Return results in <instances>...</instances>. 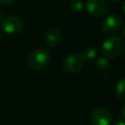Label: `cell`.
Instances as JSON below:
<instances>
[{"instance_id": "13", "label": "cell", "mask_w": 125, "mask_h": 125, "mask_svg": "<svg viewBox=\"0 0 125 125\" xmlns=\"http://www.w3.org/2000/svg\"><path fill=\"white\" fill-rule=\"evenodd\" d=\"M13 2H14V0H0V4H1V5H4V6L10 5V4L13 3Z\"/></svg>"}, {"instance_id": "17", "label": "cell", "mask_w": 125, "mask_h": 125, "mask_svg": "<svg viewBox=\"0 0 125 125\" xmlns=\"http://www.w3.org/2000/svg\"><path fill=\"white\" fill-rule=\"evenodd\" d=\"M1 37H2V33H1V30H0V40H1Z\"/></svg>"}, {"instance_id": "7", "label": "cell", "mask_w": 125, "mask_h": 125, "mask_svg": "<svg viewBox=\"0 0 125 125\" xmlns=\"http://www.w3.org/2000/svg\"><path fill=\"white\" fill-rule=\"evenodd\" d=\"M122 25L121 19L116 15H109L104 19L102 21L101 27L102 30L106 34H114L116 33Z\"/></svg>"}, {"instance_id": "12", "label": "cell", "mask_w": 125, "mask_h": 125, "mask_svg": "<svg viewBox=\"0 0 125 125\" xmlns=\"http://www.w3.org/2000/svg\"><path fill=\"white\" fill-rule=\"evenodd\" d=\"M69 7L74 12H80L84 8L83 0H71L69 3Z\"/></svg>"}, {"instance_id": "3", "label": "cell", "mask_w": 125, "mask_h": 125, "mask_svg": "<svg viewBox=\"0 0 125 125\" xmlns=\"http://www.w3.org/2000/svg\"><path fill=\"white\" fill-rule=\"evenodd\" d=\"M85 60L80 53L68 54L62 61V68L65 72L74 74L79 72L84 66Z\"/></svg>"}, {"instance_id": "1", "label": "cell", "mask_w": 125, "mask_h": 125, "mask_svg": "<svg viewBox=\"0 0 125 125\" xmlns=\"http://www.w3.org/2000/svg\"><path fill=\"white\" fill-rule=\"evenodd\" d=\"M125 48V43L120 36H109L102 44V53L105 58L114 59L119 57Z\"/></svg>"}, {"instance_id": "10", "label": "cell", "mask_w": 125, "mask_h": 125, "mask_svg": "<svg viewBox=\"0 0 125 125\" xmlns=\"http://www.w3.org/2000/svg\"><path fill=\"white\" fill-rule=\"evenodd\" d=\"M81 55L84 58V60H93L97 56V50L92 46H88V47L84 48Z\"/></svg>"}, {"instance_id": "8", "label": "cell", "mask_w": 125, "mask_h": 125, "mask_svg": "<svg viewBox=\"0 0 125 125\" xmlns=\"http://www.w3.org/2000/svg\"><path fill=\"white\" fill-rule=\"evenodd\" d=\"M62 39V34L57 28H50L44 34V44L48 48L56 47Z\"/></svg>"}, {"instance_id": "14", "label": "cell", "mask_w": 125, "mask_h": 125, "mask_svg": "<svg viewBox=\"0 0 125 125\" xmlns=\"http://www.w3.org/2000/svg\"><path fill=\"white\" fill-rule=\"evenodd\" d=\"M3 18H4V12H3L2 10H0V22H1V21L3 20Z\"/></svg>"}, {"instance_id": "11", "label": "cell", "mask_w": 125, "mask_h": 125, "mask_svg": "<svg viewBox=\"0 0 125 125\" xmlns=\"http://www.w3.org/2000/svg\"><path fill=\"white\" fill-rule=\"evenodd\" d=\"M109 65V62H108V60L105 58V57H101L99 58L97 61H96V63H95V67L97 70L99 71H104L105 70Z\"/></svg>"}, {"instance_id": "16", "label": "cell", "mask_w": 125, "mask_h": 125, "mask_svg": "<svg viewBox=\"0 0 125 125\" xmlns=\"http://www.w3.org/2000/svg\"><path fill=\"white\" fill-rule=\"evenodd\" d=\"M110 2H113V3H117V2H119V1H121V0H109Z\"/></svg>"}, {"instance_id": "15", "label": "cell", "mask_w": 125, "mask_h": 125, "mask_svg": "<svg viewBox=\"0 0 125 125\" xmlns=\"http://www.w3.org/2000/svg\"><path fill=\"white\" fill-rule=\"evenodd\" d=\"M113 125H124V123H123V121H119V122H116V123H114Z\"/></svg>"}, {"instance_id": "6", "label": "cell", "mask_w": 125, "mask_h": 125, "mask_svg": "<svg viewBox=\"0 0 125 125\" xmlns=\"http://www.w3.org/2000/svg\"><path fill=\"white\" fill-rule=\"evenodd\" d=\"M86 10L91 16L101 18L107 13L108 4L105 0H87Z\"/></svg>"}, {"instance_id": "9", "label": "cell", "mask_w": 125, "mask_h": 125, "mask_svg": "<svg viewBox=\"0 0 125 125\" xmlns=\"http://www.w3.org/2000/svg\"><path fill=\"white\" fill-rule=\"evenodd\" d=\"M115 94L120 100L125 99V79L122 77L115 86Z\"/></svg>"}, {"instance_id": "4", "label": "cell", "mask_w": 125, "mask_h": 125, "mask_svg": "<svg viewBox=\"0 0 125 125\" xmlns=\"http://www.w3.org/2000/svg\"><path fill=\"white\" fill-rule=\"evenodd\" d=\"M1 26L6 33L16 35L21 32L23 28V23L19 17L10 15L3 18V20L1 21Z\"/></svg>"}, {"instance_id": "5", "label": "cell", "mask_w": 125, "mask_h": 125, "mask_svg": "<svg viewBox=\"0 0 125 125\" xmlns=\"http://www.w3.org/2000/svg\"><path fill=\"white\" fill-rule=\"evenodd\" d=\"M90 121L93 125H109L112 121V114L105 107H97L91 111Z\"/></svg>"}, {"instance_id": "2", "label": "cell", "mask_w": 125, "mask_h": 125, "mask_svg": "<svg viewBox=\"0 0 125 125\" xmlns=\"http://www.w3.org/2000/svg\"><path fill=\"white\" fill-rule=\"evenodd\" d=\"M26 62L28 67L33 70L45 68L50 62V54L44 48H37L29 54Z\"/></svg>"}]
</instances>
